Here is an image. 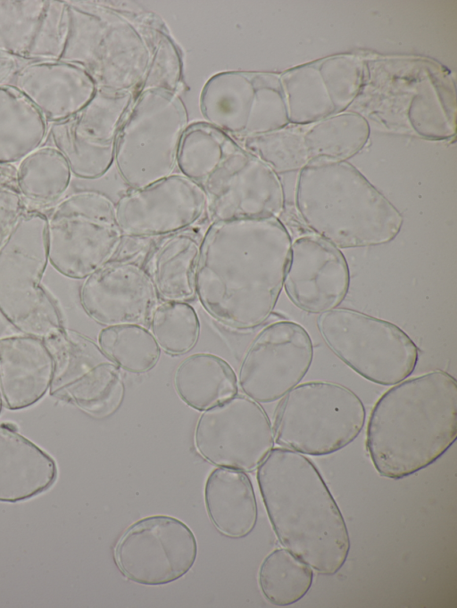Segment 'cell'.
<instances>
[{
  "label": "cell",
  "instance_id": "obj_25",
  "mask_svg": "<svg viewBox=\"0 0 457 608\" xmlns=\"http://www.w3.org/2000/svg\"><path fill=\"white\" fill-rule=\"evenodd\" d=\"M57 477L54 460L9 424L0 425V501L18 502L48 489Z\"/></svg>",
  "mask_w": 457,
  "mask_h": 608
},
{
  "label": "cell",
  "instance_id": "obj_27",
  "mask_svg": "<svg viewBox=\"0 0 457 608\" xmlns=\"http://www.w3.org/2000/svg\"><path fill=\"white\" fill-rule=\"evenodd\" d=\"M174 387L187 406L204 411L236 396L238 382L232 367L224 359L213 354L198 353L178 366Z\"/></svg>",
  "mask_w": 457,
  "mask_h": 608
},
{
  "label": "cell",
  "instance_id": "obj_5",
  "mask_svg": "<svg viewBox=\"0 0 457 608\" xmlns=\"http://www.w3.org/2000/svg\"><path fill=\"white\" fill-rule=\"evenodd\" d=\"M177 168L204 191L211 222L278 218L284 210L278 175L237 140L205 121L191 123L186 129Z\"/></svg>",
  "mask_w": 457,
  "mask_h": 608
},
{
  "label": "cell",
  "instance_id": "obj_26",
  "mask_svg": "<svg viewBox=\"0 0 457 608\" xmlns=\"http://www.w3.org/2000/svg\"><path fill=\"white\" fill-rule=\"evenodd\" d=\"M204 497L207 514L221 534L239 538L253 531L258 507L253 483L245 472L214 469L206 479Z\"/></svg>",
  "mask_w": 457,
  "mask_h": 608
},
{
  "label": "cell",
  "instance_id": "obj_4",
  "mask_svg": "<svg viewBox=\"0 0 457 608\" xmlns=\"http://www.w3.org/2000/svg\"><path fill=\"white\" fill-rule=\"evenodd\" d=\"M457 436V382L443 370L403 380L375 403L366 449L379 475L408 477L436 462Z\"/></svg>",
  "mask_w": 457,
  "mask_h": 608
},
{
  "label": "cell",
  "instance_id": "obj_7",
  "mask_svg": "<svg viewBox=\"0 0 457 608\" xmlns=\"http://www.w3.org/2000/svg\"><path fill=\"white\" fill-rule=\"evenodd\" d=\"M47 215L29 209L0 242V313L23 334L46 340L63 330L42 285L48 260Z\"/></svg>",
  "mask_w": 457,
  "mask_h": 608
},
{
  "label": "cell",
  "instance_id": "obj_18",
  "mask_svg": "<svg viewBox=\"0 0 457 608\" xmlns=\"http://www.w3.org/2000/svg\"><path fill=\"white\" fill-rule=\"evenodd\" d=\"M116 204L124 236L160 237L194 226L207 214L202 188L182 174L130 189Z\"/></svg>",
  "mask_w": 457,
  "mask_h": 608
},
{
  "label": "cell",
  "instance_id": "obj_28",
  "mask_svg": "<svg viewBox=\"0 0 457 608\" xmlns=\"http://www.w3.org/2000/svg\"><path fill=\"white\" fill-rule=\"evenodd\" d=\"M47 134L48 123L32 103L14 86L0 85V164L20 162Z\"/></svg>",
  "mask_w": 457,
  "mask_h": 608
},
{
  "label": "cell",
  "instance_id": "obj_16",
  "mask_svg": "<svg viewBox=\"0 0 457 608\" xmlns=\"http://www.w3.org/2000/svg\"><path fill=\"white\" fill-rule=\"evenodd\" d=\"M136 95L97 89L79 111L48 127L54 146L78 178L95 180L114 163L119 131Z\"/></svg>",
  "mask_w": 457,
  "mask_h": 608
},
{
  "label": "cell",
  "instance_id": "obj_8",
  "mask_svg": "<svg viewBox=\"0 0 457 608\" xmlns=\"http://www.w3.org/2000/svg\"><path fill=\"white\" fill-rule=\"evenodd\" d=\"M282 398L274 416V440L301 454L335 453L353 442L365 423L361 399L340 383L307 382Z\"/></svg>",
  "mask_w": 457,
  "mask_h": 608
},
{
  "label": "cell",
  "instance_id": "obj_13",
  "mask_svg": "<svg viewBox=\"0 0 457 608\" xmlns=\"http://www.w3.org/2000/svg\"><path fill=\"white\" fill-rule=\"evenodd\" d=\"M270 418L254 400L244 396L203 411L195 424L194 444L209 463L252 472L274 447Z\"/></svg>",
  "mask_w": 457,
  "mask_h": 608
},
{
  "label": "cell",
  "instance_id": "obj_2",
  "mask_svg": "<svg viewBox=\"0 0 457 608\" xmlns=\"http://www.w3.org/2000/svg\"><path fill=\"white\" fill-rule=\"evenodd\" d=\"M69 31L59 60L83 68L97 89L132 93L164 86L182 73V59L154 12L123 9L110 1H66Z\"/></svg>",
  "mask_w": 457,
  "mask_h": 608
},
{
  "label": "cell",
  "instance_id": "obj_15",
  "mask_svg": "<svg viewBox=\"0 0 457 608\" xmlns=\"http://www.w3.org/2000/svg\"><path fill=\"white\" fill-rule=\"evenodd\" d=\"M54 362L50 394L96 416L112 414L120 405L124 383L120 373L87 338L65 327L44 340Z\"/></svg>",
  "mask_w": 457,
  "mask_h": 608
},
{
  "label": "cell",
  "instance_id": "obj_31",
  "mask_svg": "<svg viewBox=\"0 0 457 608\" xmlns=\"http://www.w3.org/2000/svg\"><path fill=\"white\" fill-rule=\"evenodd\" d=\"M98 346L108 359L131 373L150 370L160 356L152 333L140 325L104 327L98 334Z\"/></svg>",
  "mask_w": 457,
  "mask_h": 608
},
{
  "label": "cell",
  "instance_id": "obj_32",
  "mask_svg": "<svg viewBox=\"0 0 457 608\" xmlns=\"http://www.w3.org/2000/svg\"><path fill=\"white\" fill-rule=\"evenodd\" d=\"M149 325L150 333L159 348L170 355L187 352L199 337V319L194 308L187 302L158 303Z\"/></svg>",
  "mask_w": 457,
  "mask_h": 608
},
{
  "label": "cell",
  "instance_id": "obj_11",
  "mask_svg": "<svg viewBox=\"0 0 457 608\" xmlns=\"http://www.w3.org/2000/svg\"><path fill=\"white\" fill-rule=\"evenodd\" d=\"M317 327L327 347L341 361L374 383L395 385L410 376L417 366L418 347L391 322L336 308L319 315Z\"/></svg>",
  "mask_w": 457,
  "mask_h": 608
},
{
  "label": "cell",
  "instance_id": "obj_37",
  "mask_svg": "<svg viewBox=\"0 0 457 608\" xmlns=\"http://www.w3.org/2000/svg\"><path fill=\"white\" fill-rule=\"evenodd\" d=\"M2 407H3V403H2V400H1V398H0V414H1Z\"/></svg>",
  "mask_w": 457,
  "mask_h": 608
},
{
  "label": "cell",
  "instance_id": "obj_24",
  "mask_svg": "<svg viewBox=\"0 0 457 608\" xmlns=\"http://www.w3.org/2000/svg\"><path fill=\"white\" fill-rule=\"evenodd\" d=\"M203 234L192 226L158 239L143 267L162 301L187 302L196 297L195 274Z\"/></svg>",
  "mask_w": 457,
  "mask_h": 608
},
{
  "label": "cell",
  "instance_id": "obj_30",
  "mask_svg": "<svg viewBox=\"0 0 457 608\" xmlns=\"http://www.w3.org/2000/svg\"><path fill=\"white\" fill-rule=\"evenodd\" d=\"M313 570L286 548H277L262 562L258 582L262 594L273 605L288 606L300 601L313 582Z\"/></svg>",
  "mask_w": 457,
  "mask_h": 608
},
{
  "label": "cell",
  "instance_id": "obj_17",
  "mask_svg": "<svg viewBox=\"0 0 457 608\" xmlns=\"http://www.w3.org/2000/svg\"><path fill=\"white\" fill-rule=\"evenodd\" d=\"M313 345L299 324L281 320L264 327L253 339L241 363L239 387L257 403H271L286 395L307 374Z\"/></svg>",
  "mask_w": 457,
  "mask_h": 608
},
{
  "label": "cell",
  "instance_id": "obj_20",
  "mask_svg": "<svg viewBox=\"0 0 457 608\" xmlns=\"http://www.w3.org/2000/svg\"><path fill=\"white\" fill-rule=\"evenodd\" d=\"M349 285L348 264L338 248L316 234L292 242L283 287L295 307L311 314L334 309Z\"/></svg>",
  "mask_w": 457,
  "mask_h": 608
},
{
  "label": "cell",
  "instance_id": "obj_33",
  "mask_svg": "<svg viewBox=\"0 0 457 608\" xmlns=\"http://www.w3.org/2000/svg\"><path fill=\"white\" fill-rule=\"evenodd\" d=\"M368 131L364 125L323 124L303 133L309 164L320 160L343 161L365 144Z\"/></svg>",
  "mask_w": 457,
  "mask_h": 608
},
{
  "label": "cell",
  "instance_id": "obj_35",
  "mask_svg": "<svg viewBox=\"0 0 457 608\" xmlns=\"http://www.w3.org/2000/svg\"><path fill=\"white\" fill-rule=\"evenodd\" d=\"M28 210L18 188L16 167L0 164V242Z\"/></svg>",
  "mask_w": 457,
  "mask_h": 608
},
{
  "label": "cell",
  "instance_id": "obj_36",
  "mask_svg": "<svg viewBox=\"0 0 457 608\" xmlns=\"http://www.w3.org/2000/svg\"><path fill=\"white\" fill-rule=\"evenodd\" d=\"M19 60L0 53V85L9 84L12 75L17 70Z\"/></svg>",
  "mask_w": 457,
  "mask_h": 608
},
{
  "label": "cell",
  "instance_id": "obj_19",
  "mask_svg": "<svg viewBox=\"0 0 457 608\" xmlns=\"http://www.w3.org/2000/svg\"><path fill=\"white\" fill-rule=\"evenodd\" d=\"M158 299L143 266L125 258L88 275L79 292L85 312L105 327L149 323Z\"/></svg>",
  "mask_w": 457,
  "mask_h": 608
},
{
  "label": "cell",
  "instance_id": "obj_3",
  "mask_svg": "<svg viewBox=\"0 0 457 608\" xmlns=\"http://www.w3.org/2000/svg\"><path fill=\"white\" fill-rule=\"evenodd\" d=\"M256 479L279 543L321 575L339 571L349 555L350 535L316 465L297 451L273 448Z\"/></svg>",
  "mask_w": 457,
  "mask_h": 608
},
{
  "label": "cell",
  "instance_id": "obj_1",
  "mask_svg": "<svg viewBox=\"0 0 457 608\" xmlns=\"http://www.w3.org/2000/svg\"><path fill=\"white\" fill-rule=\"evenodd\" d=\"M291 244L278 218L211 222L203 234L195 274L201 305L234 328L264 323L282 291Z\"/></svg>",
  "mask_w": 457,
  "mask_h": 608
},
{
  "label": "cell",
  "instance_id": "obj_29",
  "mask_svg": "<svg viewBox=\"0 0 457 608\" xmlns=\"http://www.w3.org/2000/svg\"><path fill=\"white\" fill-rule=\"evenodd\" d=\"M71 171L54 146H41L16 167L18 188L29 209L41 210L55 205L67 191Z\"/></svg>",
  "mask_w": 457,
  "mask_h": 608
},
{
  "label": "cell",
  "instance_id": "obj_23",
  "mask_svg": "<svg viewBox=\"0 0 457 608\" xmlns=\"http://www.w3.org/2000/svg\"><path fill=\"white\" fill-rule=\"evenodd\" d=\"M54 362L46 342L19 334L0 338V398L11 410L30 407L49 390Z\"/></svg>",
  "mask_w": 457,
  "mask_h": 608
},
{
  "label": "cell",
  "instance_id": "obj_14",
  "mask_svg": "<svg viewBox=\"0 0 457 608\" xmlns=\"http://www.w3.org/2000/svg\"><path fill=\"white\" fill-rule=\"evenodd\" d=\"M197 552L196 538L185 522L169 515H152L124 531L114 557L129 580L159 586L186 575L195 564Z\"/></svg>",
  "mask_w": 457,
  "mask_h": 608
},
{
  "label": "cell",
  "instance_id": "obj_9",
  "mask_svg": "<svg viewBox=\"0 0 457 608\" xmlns=\"http://www.w3.org/2000/svg\"><path fill=\"white\" fill-rule=\"evenodd\" d=\"M188 126V113L178 93L140 92L118 135L114 163L122 181L130 189H140L174 174Z\"/></svg>",
  "mask_w": 457,
  "mask_h": 608
},
{
  "label": "cell",
  "instance_id": "obj_6",
  "mask_svg": "<svg viewBox=\"0 0 457 608\" xmlns=\"http://www.w3.org/2000/svg\"><path fill=\"white\" fill-rule=\"evenodd\" d=\"M295 208L314 234L338 249L390 242L403 222L398 210L344 161L320 160L302 168Z\"/></svg>",
  "mask_w": 457,
  "mask_h": 608
},
{
  "label": "cell",
  "instance_id": "obj_21",
  "mask_svg": "<svg viewBox=\"0 0 457 608\" xmlns=\"http://www.w3.org/2000/svg\"><path fill=\"white\" fill-rule=\"evenodd\" d=\"M62 0H0V53L22 62L59 60L69 31Z\"/></svg>",
  "mask_w": 457,
  "mask_h": 608
},
{
  "label": "cell",
  "instance_id": "obj_22",
  "mask_svg": "<svg viewBox=\"0 0 457 608\" xmlns=\"http://www.w3.org/2000/svg\"><path fill=\"white\" fill-rule=\"evenodd\" d=\"M9 85L24 94L50 124L79 111L97 91L83 68L61 60L24 62Z\"/></svg>",
  "mask_w": 457,
  "mask_h": 608
},
{
  "label": "cell",
  "instance_id": "obj_10",
  "mask_svg": "<svg viewBox=\"0 0 457 608\" xmlns=\"http://www.w3.org/2000/svg\"><path fill=\"white\" fill-rule=\"evenodd\" d=\"M124 237L116 204L98 191L62 197L47 216L48 260L69 278L85 279L116 259Z\"/></svg>",
  "mask_w": 457,
  "mask_h": 608
},
{
  "label": "cell",
  "instance_id": "obj_12",
  "mask_svg": "<svg viewBox=\"0 0 457 608\" xmlns=\"http://www.w3.org/2000/svg\"><path fill=\"white\" fill-rule=\"evenodd\" d=\"M199 107L204 121L238 143L282 128L278 79L270 74L221 71L204 85Z\"/></svg>",
  "mask_w": 457,
  "mask_h": 608
},
{
  "label": "cell",
  "instance_id": "obj_34",
  "mask_svg": "<svg viewBox=\"0 0 457 608\" xmlns=\"http://www.w3.org/2000/svg\"><path fill=\"white\" fill-rule=\"evenodd\" d=\"M239 144L276 174L303 168L309 164L300 132L280 128L246 138Z\"/></svg>",
  "mask_w": 457,
  "mask_h": 608
}]
</instances>
